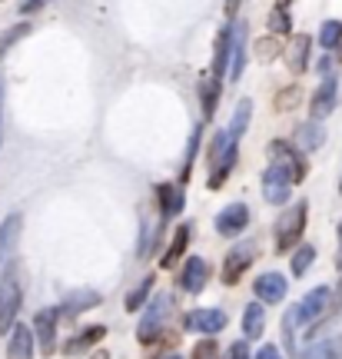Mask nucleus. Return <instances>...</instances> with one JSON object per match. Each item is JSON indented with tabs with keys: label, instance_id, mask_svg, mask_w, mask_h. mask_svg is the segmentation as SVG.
<instances>
[{
	"label": "nucleus",
	"instance_id": "16",
	"mask_svg": "<svg viewBox=\"0 0 342 359\" xmlns=\"http://www.w3.org/2000/svg\"><path fill=\"white\" fill-rule=\"evenodd\" d=\"M156 203H160V219L179 217L183 206H186V200H183V187H177V183H160V187H156Z\"/></svg>",
	"mask_w": 342,
	"mask_h": 359
},
{
	"label": "nucleus",
	"instance_id": "25",
	"mask_svg": "<svg viewBox=\"0 0 342 359\" xmlns=\"http://www.w3.org/2000/svg\"><path fill=\"white\" fill-rule=\"evenodd\" d=\"M229 34H233V27H223L219 34H216V53H213V74L219 80L226 77V57H229Z\"/></svg>",
	"mask_w": 342,
	"mask_h": 359
},
{
	"label": "nucleus",
	"instance_id": "26",
	"mask_svg": "<svg viewBox=\"0 0 342 359\" xmlns=\"http://www.w3.org/2000/svg\"><path fill=\"white\" fill-rule=\"evenodd\" d=\"M249 116H253V100H240L236 103V114H233V123H229V137L240 143V137L246 133V127H249Z\"/></svg>",
	"mask_w": 342,
	"mask_h": 359
},
{
	"label": "nucleus",
	"instance_id": "39",
	"mask_svg": "<svg viewBox=\"0 0 342 359\" xmlns=\"http://www.w3.org/2000/svg\"><path fill=\"white\" fill-rule=\"evenodd\" d=\"M200 137H203V127H196V130H193V137H190V147H186V160H183V180L190 177V170H193V160H196V150H200Z\"/></svg>",
	"mask_w": 342,
	"mask_h": 359
},
{
	"label": "nucleus",
	"instance_id": "18",
	"mask_svg": "<svg viewBox=\"0 0 342 359\" xmlns=\"http://www.w3.org/2000/svg\"><path fill=\"white\" fill-rule=\"evenodd\" d=\"M219 97H223V80L210 70V74L200 77V107H203V120H213Z\"/></svg>",
	"mask_w": 342,
	"mask_h": 359
},
{
	"label": "nucleus",
	"instance_id": "7",
	"mask_svg": "<svg viewBox=\"0 0 342 359\" xmlns=\"http://www.w3.org/2000/svg\"><path fill=\"white\" fill-rule=\"evenodd\" d=\"M329 303H332V290L329 286H316L313 293L303 296V303H296V323L316 326V323L329 313Z\"/></svg>",
	"mask_w": 342,
	"mask_h": 359
},
{
	"label": "nucleus",
	"instance_id": "23",
	"mask_svg": "<svg viewBox=\"0 0 342 359\" xmlns=\"http://www.w3.org/2000/svg\"><path fill=\"white\" fill-rule=\"evenodd\" d=\"M20 213H13V217L4 219V226H0V266L7 263V257L13 253V246H17V240H20Z\"/></svg>",
	"mask_w": 342,
	"mask_h": 359
},
{
	"label": "nucleus",
	"instance_id": "13",
	"mask_svg": "<svg viewBox=\"0 0 342 359\" xmlns=\"http://www.w3.org/2000/svg\"><path fill=\"white\" fill-rule=\"evenodd\" d=\"M246 226H249V206L246 203H229L216 217V233L219 236H240Z\"/></svg>",
	"mask_w": 342,
	"mask_h": 359
},
{
	"label": "nucleus",
	"instance_id": "36",
	"mask_svg": "<svg viewBox=\"0 0 342 359\" xmlns=\"http://www.w3.org/2000/svg\"><path fill=\"white\" fill-rule=\"evenodd\" d=\"M292 30V17L282 7H276V11H269V34H289Z\"/></svg>",
	"mask_w": 342,
	"mask_h": 359
},
{
	"label": "nucleus",
	"instance_id": "45",
	"mask_svg": "<svg viewBox=\"0 0 342 359\" xmlns=\"http://www.w3.org/2000/svg\"><path fill=\"white\" fill-rule=\"evenodd\" d=\"M329 64H332V60H329V57H322V60H319V74H329Z\"/></svg>",
	"mask_w": 342,
	"mask_h": 359
},
{
	"label": "nucleus",
	"instance_id": "14",
	"mask_svg": "<svg viewBox=\"0 0 342 359\" xmlns=\"http://www.w3.org/2000/svg\"><path fill=\"white\" fill-rule=\"evenodd\" d=\"M282 53H286V64H289L292 74H306L309 70V57H313V37L309 34H296Z\"/></svg>",
	"mask_w": 342,
	"mask_h": 359
},
{
	"label": "nucleus",
	"instance_id": "12",
	"mask_svg": "<svg viewBox=\"0 0 342 359\" xmlns=\"http://www.w3.org/2000/svg\"><path fill=\"white\" fill-rule=\"evenodd\" d=\"M336 100H339V77L326 74L322 83H319V90L313 93V100H309V114H313V120L329 116L332 110H336Z\"/></svg>",
	"mask_w": 342,
	"mask_h": 359
},
{
	"label": "nucleus",
	"instance_id": "9",
	"mask_svg": "<svg viewBox=\"0 0 342 359\" xmlns=\"http://www.w3.org/2000/svg\"><path fill=\"white\" fill-rule=\"evenodd\" d=\"M229 316L223 309H190L183 316V330L186 333H200V336H216L219 330H226Z\"/></svg>",
	"mask_w": 342,
	"mask_h": 359
},
{
	"label": "nucleus",
	"instance_id": "1",
	"mask_svg": "<svg viewBox=\"0 0 342 359\" xmlns=\"http://www.w3.org/2000/svg\"><path fill=\"white\" fill-rule=\"evenodd\" d=\"M206 163H210V187H223V180L233 173V167H236V140L229 137L226 130H219L213 137V143H210V150H206Z\"/></svg>",
	"mask_w": 342,
	"mask_h": 359
},
{
	"label": "nucleus",
	"instance_id": "33",
	"mask_svg": "<svg viewBox=\"0 0 342 359\" xmlns=\"http://www.w3.org/2000/svg\"><path fill=\"white\" fill-rule=\"evenodd\" d=\"M299 100H303V87H299V83H289V87L279 90L273 103H276V110H292Z\"/></svg>",
	"mask_w": 342,
	"mask_h": 359
},
{
	"label": "nucleus",
	"instance_id": "49",
	"mask_svg": "<svg viewBox=\"0 0 342 359\" xmlns=\"http://www.w3.org/2000/svg\"><path fill=\"white\" fill-rule=\"evenodd\" d=\"M289 4H292V0H276V7H282V11H286Z\"/></svg>",
	"mask_w": 342,
	"mask_h": 359
},
{
	"label": "nucleus",
	"instance_id": "27",
	"mask_svg": "<svg viewBox=\"0 0 342 359\" xmlns=\"http://www.w3.org/2000/svg\"><path fill=\"white\" fill-rule=\"evenodd\" d=\"M303 359H342V333L322 339L316 346H309V353H306Z\"/></svg>",
	"mask_w": 342,
	"mask_h": 359
},
{
	"label": "nucleus",
	"instance_id": "3",
	"mask_svg": "<svg viewBox=\"0 0 342 359\" xmlns=\"http://www.w3.org/2000/svg\"><path fill=\"white\" fill-rule=\"evenodd\" d=\"M306 217H309V206L306 203L289 206V210L279 217V223H276V253H289L292 246L303 240Z\"/></svg>",
	"mask_w": 342,
	"mask_h": 359
},
{
	"label": "nucleus",
	"instance_id": "34",
	"mask_svg": "<svg viewBox=\"0 0 342 359\" xmlns=\"http://www.w3.org/2000/svg\"><path fill=\"white\" fill-rule=\"evenodd\" d=\"M339 37H342V24H339V20H326V24L319 27V43H322L326 50H336Z\"/></svg>",
	"mask_w": 342,
	"mask_h": 359
},
{
	"label": "nucleus",
	"instance_id": "50",
	"mask_svg": "<svg viewBox=\"0 0 342 359\" xmlns=\"http://www.w3.org/2000/svg\"><path fill=\"white\" fill-rule=\"evenodd\" d=\"M163 359H183V356H179V353H166Z\"/></svg>",
	"mask_w": 342,
	"mask_h": 359
},
{
	"label": "nucleus",
	"instance_id": "44",
	"mask_svg": "<svg viewBox=\"0 0 342 359\" xmlns=\"http://www.w3.org/2000/svg\"><path fill=\"white\" fill-rule=\"evenodd\" d=\"M242 0H226V17H236V11H240Z\"/></svg>",
	"mask_w": 342,
	"mask_h": 359
},
{
	"label": "nucleus",
	"instance_id": "24",
	"mask_svg": "<svg viewBox=\"0 0 342 359\" xmlns=\"http://www.w3.org/2000/svg\"><path fill=\"white\" fill-rule=\"evenodd\" d=\"M263 326H266V309H263V303H249L246 313H242V333H246V339L263 336Z\"/></svg>",
	"mask_w": 342,
	"mask_h": 359
},
{
	"label": "nucleus",
	"instance_id": "46",
	"mask_svg": "<svg viewBox=\"0 0 342 359\" xmlns=\"http://www.w3.org/2000/svg\"><path fill=\"white\" fill-rule=\"evenodd\" d=\"M336 266H342V223H339V253H336Z\"/></svg>",
	"mask_w": 342,
	"mask_h": 359
},
{
	"label": "nucleus",
	"instance_id": "5",
	"mask_svg": "<svg viewBox=\"0 0 342 359\" xmlns=\"http://www.w3.org/2000/svg\"><path fill=\"white\" fill-rule=\"evenodd\" d=\"M256 257H259L256 240H242V243H236L226 253V259H223V283H226V286H236V283L242 280V273L256 263Z\"/></svg>",
	"mask_w": 342,
	"mask_h": 359
},
{
	"label": "nucleus",
	"instance_id": "42",
	"mask_svg": "<svg viewBox=\"0 0 342 359\" xmlns=\"http://www.w3.org/2000/svg\"><path fill=\"white\" fill-rule=\"evenodd\" d=\"M47 4H50V0H24V4H20V13H27V17H30V13L43 11Z\"/></svg>",
	"mask_w": 342,
	"mask_h": 359
},
{
	"label": "nucleus",
	"instance_id": "47",
	"mask_svg": "<svg viewBox=\"0 0 342 359\" xmlns=\"http://www.w3.org/2000/svg\"><path fill=\"white\" fill-rule=\"evenodd\" d=\"M336 60L342 64V37H339V43H336Z\"/></svg>",
	"mask_w": 342,
	"mask_h": 359
},
{
	"label": "nucleus",
	"instance_id": "4",
	"mask_svg": "<svg viewBox=\"0 0 342 359\" xmlns=\"http://www.w3.org/2000/svg\"><path fill=\"white\" fill-rule=\"evenodd\" d=\"M20 309V283H17V266H7L0 276V333H11L13 320Z\"/></svg>",
	"mask_w": 342,
	"mask_h": 359
},
{
	"label": "nucleus",
	"instance_id": "10",
	"mask_svg": "<svg viewBox=\"0 0 342 359\" xmlns=\"http://www.w3.org/2000/svg\"><path fill=\"white\" fill-rule=\"evenodd\" d=\"M292 183H296V180H292L289 170L276 167V163H269V170L263 173V196H266V203L282 206L286 200H289Z\"/></svg>",
	"mask_w": 342,
	"mask_h": 359
},
{
	"label": "nucleus",
	"instance_id": "43",
	"mask_svg": "<svg viewBox=\"0 0 342 359\" xmlns=\"http://www.w3.org/2000/svg\"><path fill=\"white\" fill-rule=\"evenodd\" d=\"M256 359H282V353H279L276 346H263L259 353H256Z\"/></svg>",
	"mask_w": 342,
	"mask_h": 359
},
{
	"label": "nucleus",
	"instance_id": "30",
	"mask_svg": "<svg viewBox=\"0 0 342 359\" xmlns=\"http://www.w3.org/2000/svg\"><path fill=\"white\" fill-rule=\"evenodd\" d=\"M316 263V246L303 243L296 253H292V276H306V269Z\"/></svg>",
	"mask_w": 342,
	"mask_h": 359
},
{
	"label": "nucleus",
	"instance_id": "19",
	"mask_svg": "<svg viewBox=\"0 0 342 359\" xmlns=\"http://www.w3.org/2000/svg\"><path fill=\"white\" fill-rule=\"evenodd\" d=\"M7 359H34V333H30V326H24V323L11 326Z\"/></svg>",
	"mask_w": 342,
	"mask_h": 359
},
{
	"label": "nucleus",
	"instance_id": "31",
	"mask_svg": "<svg viewBox=\"0 0 342 359\" xmlns=\"http://www.w3.org/2000/svg\"><path fill=\"white\" fill-rule=\"evenodd\" d=\"M186 243H190V226H179L177 236H173V243H170V250H166L163 257V266H173L183 253H186Z\"/></svg>",
	"mask_w": 342,
	"mask_h": 359
},
{
	"label": "nucleus",
	"instance_id": "21",
	"mask_svg": "<svg viewBox=\"0 0 342 359\" xmlns=\"http://www.w3.org/2000/svg\"><path fill=\"white\" fill-rule=\"evenodd\" d=\"M326 143V127H322V120H309V123H299L296 127V150L303 154V150H319Z\"/></svg>",
	"mask_w": 342,
	"mask_h": 359
},
{
	"label": "nucleus",
	"instance_id": "40",
	"mask_svg": "<svg viewBox=\"0 0 342 359\" xmlns=\"http://www.w3.org/2000/svg\"><path fill=\"white\" fill-rule=\"evenodd\" d=\"M193 359H223V356H219V346H216L213 339H203V343H196V349H193Z\"/></svg>",
	"mask_w": 342,
	"mask_h": 359
},
{
	"label": "nucleus",
	"instance_id": "29",
	"mask_svg": "<svg viewBox=\"0 0 342 359\" xmlns=\"http://www.w3.org/2000/svg\"><path fill=\"white\" fill-rule=\"evenodd\" d=\"M163 223L166 219H153V226L150 223H146V226H143V240H139V259H146L153 253V250H156V243H160V233H163Z\"/></svg>",
	"mask_w": 342,
	"mask_h": 359
},
{
	"label": "nucleus",
	"instance_id": "32",
	"mask_svg": "<svg viewBox=\"0 0 342 359\" xmlns=\"http://www.w3.org/2000/svg\"><path fill=\"white\" fill-rule=\"evenodd\" d=\"M153 283H156V276H146V280L139 283L137 290L127 296V309H130V313H139V309L146 306V299H150V293H153Z\"/></svg>",
	"mask_w": 342,
	"mask_h": 359
},
{
	"label": "nucleus",
	"instance_id": "20",
	"mask_svg": "<svg viewBox=\"0 0 342 359\" xmlns=\"http://www.w3.org/2000/svg\"><path fill=\"white\" fill-rule=\"evenodd\" d=\"M93 306H100V293H93V290H74V293H67L64 309H57V313H64L67 320H76L80 313H87Z\"/></svg>",
	"mask_w": 342,
	"mask_h": 359
},
{
	"label": "nucleus",
	"instance_id": "22",
	"mask_svg": "<svg viewBox=\"0 0 342 359\" xmlns=\"http://www.w3.org/2000/svg\"><path fill=\"white\" fill-rule=\"evenodd\" d=\"M103 336H107V326H83V333H80V336L67 339L64 353H67V356H80V353H87V349L97 346Z\"/></svg>",
	"mask_w": 342,
	"mask_h": 359
},
{
	"label": "nucleus",
	"instance_id": "17",
	"mask_svg": "<svg viewBox=\"0 0 342 359\" xmlns=\"http://www.w3.org/2000/svg\"><path fill=\"white\" fill-rule=\"evenodd\" d=\"M210 280V266H206L203 257H190L183 263V273H179V286L186 290V293H200Z\"/></svg>",
	"mask_w": 342,
	"mask_h": 359
},
{
	"label": "nucleus",
	"instance_id": "8",
	"mask_svg": "<svg viewBox=\"0 0 342 359\" xmlns=\"http://www.w3.org/2000/svg\"><path fill=\"white\" fill-rule=\"evenodd\" d=\"M246 43H249V24L236 20L233 34H229V57H226V74L229 80H240L246 70Z\"/></svg>",
	"mask_w": 342,
	"mask_h": 359
},
{
	"label": "nucleus",
	"instance_id": "37",
	"mask_svg": "<svg viewBox=\"0 0 342 359\" xmlns=\"http://www.w3.org/2000/svg\"><path fill=\"white\" fill-rule=\"evenodd\" d=\"M292 326H296V306L292 309H286V316H282V346H286V353H296V339H292V336H296V330H292Z\"/></svg>",
	"mask_w": 342,
	"mask_h": 359
},
{
	"label": "nucleus",
	"instance_id": "28",
	"mask_svg": "<svg viewBox=\"0 0 342 359\" xmlns=\"http://www.w3.org/2000/svg\"><path fill=\"white\" fill-rule=\"evenodd\" d=\"M276 57H282V37L269 34V37L256 40V60H259V64H273Z\"/></svg>",
	"mask_w": 342,
	"mask_h": 359
},
{
	"label": "nucleus",
	"instance_id": "2",
	"mask_svg": "<svg viewBox=\"0 0 342 359\" xmlns=\"http://www.w3.org/2000/svg\"><path fill=\"white\" fill-rule=\"evenodd\" d=\"M170 313H173V296L170 293L153 296V303L146 306L143 320H139V330H137L139 343H156L166 333V326H170Z\"/></svg>",
	"mask_w": 342,
	"mask_h": 359
},
{
	"label": "nucleus",
	"instance_id": "11",
	"mask_svg": "<svg viewBox=\"0 0 342 359\" xmlns=\"http://www.w3.org/2000/svg\"><path fill=\"white\" fill-rule=\"evenodd\" d=\"M57 320H60V313H57L53 306L40 309L37 316H34V326H30V333H34V339L40 343L43 356H50L53 349H57Z\"/></svg>",
	"mask_w": 342,
	"mask_h": 359
},
{
	"label": "nucleus",
	"instance_id": "48",
	"mask_svg": "<svg viewBox=\"0 0 342 359\" xmlns=\"http://www.w3.org/2000/svg\"><path fill=\"white\" fill-rule=\"evenodd\" d=\"M93 359H110V353H107V349H100V353H93Z\"/></svg>",
	"mask_w": 342,
	"mask_h": 359
},
{
	"label": "nucleus",
	"instance_id": "6",
	"mask_svg": "<svg viewBox=\"0 0 342 359\" xmlns=\"http://www.w3.org/2000/svg\"><path fill=\"white\" fill-rule=\"evenodd\" d=\"M266 154H269V160L276 163V167H282V170H289L292 173V180L296 183H303L306 180V173H309V163H306V156L292 147V143H282V140H273L266 147Z\"/></svg>",
	"mask_w": 342,
	"mask_h": 359
},
{
	"label": "nucleus",
	"instance_id": "15",
	"mask_svg": "<svg viewBox=\"0 0 342 359\" xmlns=\"http://www.w3.org/2000/svg\"><path fill=\"white\" fill-rule=\"evenodd\" d=\"M286 290H289V283L282 280V273H263V276H256V283H253L256 299H263V303H282V299H286Z\"/></svg>",
	"mask_w": 342,
	"mask_h": 359
},
{
	"label": "nucleus",
	"instance_id": "41",
	"mask_svg": "<svg viewBox=\"0 0 342 359\" xmlns=\"http://www.w3.org/2000/svg\"><path fill=\"white\" fill-rule=\"evenodd\" d=\"M223 359H249V346H246V343H233V346H229V353Z\"/></svg>",
	"mask_w": 342,
	"mask_h": 359
},
{
	"label": "nucleus",
	"instance_id": "51",
	"mask_svg": "<svg viewBox=\"0 0 342 359\" xmlns=\"http://www.w3.org/2000/svg\"><path fill=\"white\" fill-rule=\"evenodd\" d=\"M0 100H4V90H0Z\"/></svg>",
	"mask_w": 342,
	"mask_h": 359
},
{
	"label": "nucleus",
	"instance_id": "38",
	"mask_svg": "<svg viewBox=\"0 0 342 359\" xmlns=\"http://www.w3.org/2000/svg\"><path fill=\"white\" fill-rule=\"evenodd\" d=\"M336 313H342V280H339V286H336V303H329V313H326V316H322V320H319L316 326L309 330V336H316L319 330H326V326L336 320Z\"/></svg>",
	"mask_w": 342,
	"mask_h": 359
},
{
	"label": "nucleus",
	"instance_id": "35",
	"mask_svg": "<svg viewBox=\"0 0 342 359\" xmlns=\"http://www.w3.org/2000/svg\"><path fill=\"white\" fill-rule=\"evenodd\" d=\"M30 30H34V27L27 24V20H24V24H17V27H11V30H7V34L0 37V57H4L7 50H11V47L17 43V40H24L27 34H30Z\"/></svg>",
	"mask_w": 342,
	"mask_h": 359
}]
</instances>
